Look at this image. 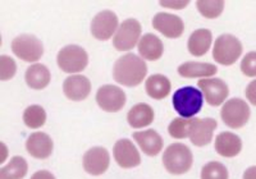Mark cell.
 <instances>
[{"mask_svg":"<svg viewBox=\"0 0 256 179\" xmlns=\"http://www.w3.org/2000/svg\"><path fill=\"white\" fill-rule=\"evenodd\" d=\"M146 74H148V66L145 60L132 52L120 56L114 64V80L126 87L138 86L144 81Z\"/></svg>","mask_w":256,"mask_h":179,"instance_id":"6da1fadb","label":"cell"},{"mask_svg":"<svg viewBox=\"0 0 256 179\" xmlns=\"http://www.w3.org/2000/svg\"><path fill=\"white\" fill-rule=\"evenodd\" d=\"M173 108L182 118L190 119L200 113L204 104V95L194 86H186L177 90L173 95Z\"/></svg>","mask_w":256,"mask_h":179,"instance_id":"7a4b0ae2","label":"cell"},{"mask_svg":"<svg viewBox=\"0 0 256 179\" xmlns=\"http://www.w3.org/2000/svg\"><path fill=\"white\" fill-rule=\"evenodd\" d=\"M163 164L170 174L180 176L191 169L194 164V155L186 144H172L164 151Z\"/></svg>","mask_w":256,"mask_h":179,"instance_id":"3957f363","label":"cell"},{"mask_svg":"<svg viewBox=\"0 0 256 179\" xmlns=\"http://www.w3.org/2000/svg\"><path fill=\"white\" fill-rule=\"evenodd\" d=\"M242 54V44L236 36L220 35L212 48V58L222 66H232Z\"/></svg>","mask_w":256,"mask_h":179,"instance_id":"277c9868","label":"cell"},{"mask_svg":"<svg viewBox=\"0 0 256 179\" xmlns=\"http://www.w3.org/2000/svg\"><path fill=\"white\" fill-rule=\"evenodd\" d=\"M58 66L66 73H80L88 66V55L84 48L78 45H67L59 50L56 56Z\"/></svg>","mask_w":256,"mask_h":179,"instance_id":"5b68a950","label":"cell"},{"mask_svg":"<svg viewBox=\"0 0 256 179\" xmlns=\"http://www.w3.org/2000/svg\"><path fill=\"white\" fill-rule=\"evenodd\" d=\"M141 24L134 18L123 20L116 30L113 38V45L118 52H128L140 42Z\"/></svg>","mask_w":256,"mask_h":179,"instance_id":"8992f818","label":"cell"},{"mask_svg":"<svg viewBox=\"0 0 256 179\" xmlns=\"http://www.w3.org/2000/svg\"><path fill=\"white\" fill-rule=\"evenodd\" d=\"M12 52L20 60L34 63L41 59L44 54V46L36 36L20 35L13 38Z\"/></svg>","mask_w":256,"mask_h":179,"instance_id":"52a82bcc","label":"cell"},{"mask_svg":"<svg viewBox=\"0 0 256 179\" xmlns=\"http://www.w3.org/2000/svg\"><path fill=\"white\" fill-rule=\"evenodd\" d=\"M220 116L228 127L238 130L250 119V108L242 98H230L222 108Z\"/></svg>","mask_w":256,"mask_h":179,"instance_id":"ba28073f","label":"cell"},{"mask_svg":"<svg viewBox=\"0 0 256 179\" xmlns=\"http://www.w3.org/2000/svg\"><path fill=\"white\" fill-rule=\"evenodd\" d=\"M127 98L120 87L113 84H104L96 92V102L104 112L116 113L124 108Z\"/></svg>","mask_w":256,"mask_h":179,"instance_id":"9c48e42d","label":"cell"},{"mask_svg":"<svg viewBox=\"0 0 256 179\" xmlns=\"http://www.w3.org/2000/svg\"><path fill=\"white\" fill-rule=\"evenodd\" d=\"M120 27L118 17L112 10H102L94 17L91 22V34L100 41H106L116 35Z\"/></svg>","mask_w":256,"mask_h":179,"instance_id":"30bf717a","label":"cell"},{"mask_svg":"<svg viewBox=\"0 0 256 179\" xmlns=\"http://www.w3.org/2000/svg\"><path fill=\"white\" fill-rule=\"evenodd\" d=\"M198 84L204 94L206 102L212 106L222 105L230 95L227 84L220 78H202Z\"/></svg>","mask_w":256,"mask_h":179,"instance_id":"8fae6325","label":"cell"},{"mask_svg":"<svg viewBox=\"0 0 256 179\" xmlns=\"http://www.w3.org/2000/svg\"><path fill=\"white\" fill-rule=\"evenodd\" d=\"M84 169L91 176H102L108 170L110 164V155L104 148H92L84 152Z\"/></svg>","mask_w":256,"mask_h":179,"instance_id":"7c38bea8","label":"cell"},{"mask_svg":"<svg viewBox=\"0 0 256 179\" xmlns=\"http://www.w3.org/2000/svg\"><path fill=\"white\" fill-rule=\"evenodd\" d=\"M152 27L168 38H178L184 31V20L170 13H156L152 18Z\"/></svg>","mask_w":256,"mask_h":179,"instance_id":"4fadbf2b","label":"cell"},{"mask_svg":"<svg viewBox=\"0 0 256 179\" xmlns=\"http://www.w3.org/2000/svg\"><path fill=\"white\" fill-rule=\"evenodd\" d=\"M114 159L123 169H131L141 164V156L130 140L122 138L114 144Z\"/></svg>","mask_w":256,"mask_h":179,"instance_id":"5bb4252c","label":"cell"},{"mask_svg":"<svg viewBox=\"0 0 256 179\" xmlns=\"http://www.w3.org/2000/svg\"><path fill=\"white\" fill-rule=\"evenodd\" d=\"M216 126H218V123H216V119L195 118L188 136L190 141L195 144V146H198V148L206 146V144H209L212 142V134H214V130H216Z\"/></svg>","mask_w":256,"mask_h":179,"instance_id":"9a60e30c","label":"cell"},{"mask_svg":"<svg viewBox=\"0 0 256 179\" xmlns=\"http://www.w3.org/2000/svg\"><path fill=\"white\" fill-rule=\"evenodd\" d=\"M54 142L45 132H35L26 141V150L32 158L40 160L48 159L52 154Z\"/></svg>","mask_w":256,"mask_h":179,"instance_id":"2e32d148","label":"cell"},{"mask_svg":"<svg viewBox=\"0 0 256 179\" xmlns=\"http://www.w3.org/2000/svg\"><path fill=\"white\" fill-rule=\"evenodd\" d=\"M63 92L72 102H82L88 98L91 92L90 80L81 74L67 77L63 84Z\"/></svg>","mask_w":256,"mask_h":179,"instance_id":"e0dca14e","label":"cell"},{"mask_svg":"<svg viewBox=\"0 0 256 179\" xmlns=\"http://www.w3.org/2000/svg\"><path fill=\"white\" fill-rule=\"evenodd\" d=\"M134 138L138 144L142 152L148 156H156L163 150V138L154 130L134 132Z\"/></svg>","mask_w":256,"mask_h":179,"instance_id":"ac0fdd59","label":"cell"},{"mask_svg":"<svg viewBox=\"0 0 256 179\" xmlns=\"http://www.w3.org/2000/svg\"><path fill=\"white\" fill-rule=\"evenodd\" d=\"M242 150V141L232 132H222L216 138V151L223 158H234Z\"/></svg>","mask_w":256,"mask_h":179,"instance_id":"d6986e66","label":"cell"},{"mask_svg":"<svg viewBox=\"0 0 256 179\" xmlns=\"http://www.w3.org/2000/svg\"><path fill=\"white\" fill-rule=\"evenodd\" d=\"M138 52L146 60H159L164 52V45L158 36L154 34H146L140 38L138 42Z\"/></svg>","mask_w":256,"mask_h":179,"instance_id":"ffe728a7","label":"cell"},{"mask_svg":"<svg viewBox=\"0 0 256 179\" xmlns=\"http://www.w3.org/2000/svg\"><path fill=\"white\" fill-rule=\"evenodd\" d=\"M155 113L154 109L148 104L140 102L136 104L127 114L128 124L132 128H144L150 126L154 122Z\"/></svg>","mask_w":256,"mask_h":179,"instance_id":"44dd1931","label":"cell"},{"mask_svg":"<svg viewBox=\"0 0 256 179\" xmlns=\"http://www.w3.org/2000/svg\"><path fill=\"white\" fill-rule=\"evenodd\" d=\"M212 31L206 28L196 30L191 34L187 42V48H188L190 54L194 56H202L209 52L210 46H212Z\"/></svg>","mask_w":256,"mask_h":179,"instance_id":"7402d4cb","label":"cell"},{"mask_svg":"<svg viewBox=\"0 0 256 179\" xmlns=\"http://www.w3.org/2000/svg\"><path fill=\"white\" fill-rule=\"evenodd\" d=\"M24 78H26V84L31 88L44 90L52 81V74H50L48 66H45L44 64L36 63L27 68Z\"/></svg>","mask_w":256,"mask_h":179,"instance_id":"603a6c76","label":"cell"},{"mask_svg":"<svg viewBox=\"0 0 256 179\" xmlns=\"http://www.w3.org/2000/svg\"><path fill=\"white\" fill-rule=\"evenodd\" d=\"M218 68L214 64L200 63V62H186L178 66V74L184 78L212 77L216 74Z\"/></svg>","mask_w":256,"mask_h":179,"instance_id":"cb8c5ba5","label":"cell"},{"mask_svg":"<svg viewBox=\"0 0 256 179\" xmlns=\"http://www.w3.org/2000/svg\"><path fill=\"white\" fill-rule=\"evenodd\" d=\"M146 94L155 100H163L170 94L172 84L163 74H152L146 80Z\"/></svg>","mask_w":256,"mask_h":179,"instance_id":"d4e9b609","label":"cell"},{"mask_svg":"<svg viewBox=\"0 0 256 179\" xmlns=\"http://www.w3.org/2000/svg\"><path fill=\"white\" fill-rule=\"evenodd\" d=\"M28 172V164L22 156H14L0 169V179H22Z\"/></svg>","mask_w":256,"mask_h":179,"instance_id":"484cf974","label":"cell"},{"mask_svg":"<svg viewBox=\"0 0 256 179\" xmlns=\"http://www.w3.org/2000/svg\"><path fill=\"white\" fill-rule=\"evenodd\" d=\"M24 122L27 127L32 130L41 128L46 123V112L40 105H30L24 110Z\"/></svg>","mask_w":256,"mask_h":179,"instance_id":"4316f807","label":"cell"},{"mask_svg":"<svg viewBox=\"0 0 256 179\" xmlns=\"http://www.w3.org/2000/svg\"><path fill=\"white\" fill-rule=\"evenodd\" d=\"M200 14L209 20L218 18L224 9V2L222 0H198L196 2Z\"/></svg>","mask_w":256,"mask_h":179,"instance_id":"83f0119b","label":"cell"},{"mask_svg":"<svg viewBox=\"0 0 256 179\" xmlns=\"http://www.w3.org/2000/svg\"><path fill=\"white\" fill-rule=\"evenodd\" d=\"M194 120H195V118L174 119V120L170 122V124H169L168 127L169 134H170L173 138H178V140L187 138V137L190 136V132H191Z\"/></svg>","mask_w":256,"mask_h":179,"instance_id":"f1b7e54d","label":"cell"},{"mask_svg":"<svg viewBox=\"0 0 256 179\" xmlns=\"http://www.w3.org/2000/svg\"><path fill=\"white\" fill-rule=\"evenodd\" d=\"M227 168L219 162H210L201 169V179H228Z\"/></svg>","mask_w":256,"mask_h":179,"instance_id":"f546056e","label":"cell"},{"mask_svg":"<svg viewBox=\"0 0 256 179\" xmlns=\"http://www.w3.org/2000/svg\"><path fill=\"white\" fill-rule=\"evenodd\" d=\"M17 72V64L8 55H2L0 56V80L2 81H8L14 77Z\"/></svg>","mask_w":256,"mask_h":179,"instance_id":"4dcf8cb0","label":"cell"},{"mask_svg":"<svg viewBox=\"0 0 256 179\" xmlns=\"http://www.w3.org/2000/svg\"><path fill=\"white\" fill-rule=\"evenodd\" d=\"M241 70L246 77H256V52L244 55L241 62Z\"/></svg>","mask_w":256,"mask_h":179,"instance_id":"1f68e13d","label":"cell"},{"mask_svg":"<svg viewBox=\"0 0 256 179\" xmlns=\"http://www.w3.org/2000/svg\"><path fill=\"white\" fill-rule=\"evenodd\" d=\"M244 94H246V98H248V102H250L254 106H256V80H254L252 82L248 84V86L246 87Z\"/></svg>","mask_w":256,"mask_h":179,"instance_id":"d6a6232c","label":"cell"},{"mask_svg":"<svg viewBox=\"0 0 256 179\" xmlns=\"http://www.w3.org/2000/svg\"><path fill=\"white\" fill-rule=\"evenodd\" d=\"M160 6L170 9H184L188 6V2H160Z\"/></svg>","mask_w":256,"mask_h":179,"instance_id":"836d02e7","label":"cell"},{"mask_svg":"<svg viewBox=\"0 0 256 179\" xmlns=\"http://www.w3.org/2000/svg\"><path fill=\"white\" fill-rule=\"evenodd\" d=\"M31 179H56V176L48 170H38L31 176Z\"/></svg>","mask_w":256,"mask_h":179,"instance_id":"e575fe53","label":"cell"},{"mask_svg":"<svg viewBox=\"0 0 256 179\" xmlns=\"http://www.w3.org/2000/svg\"><path fill=\"white\" fill-rule=\"evenodd\" d=\"M244 179H256V165L246 169L244 173Z\"/></svg>","mask_w":256,"mask_h":179,"instance_id":"d590c367","label":"cell"},{"mask_svg":"<svg viewBox=\"0 0 256 179\" xmlns=\"http://www.w3.org/2000/svg\"><path fill=\"white\" fill-rule=\"evenodd\" d=\"M2 146H3V148H4V151H6V144H2ZM6 162V154H4V158H3V159L0 160V162Z\"/></svg>","mask_w":256,"mask_h":179,"instance_id":"8d00e7d4","label":"cell"}]
</instances>
